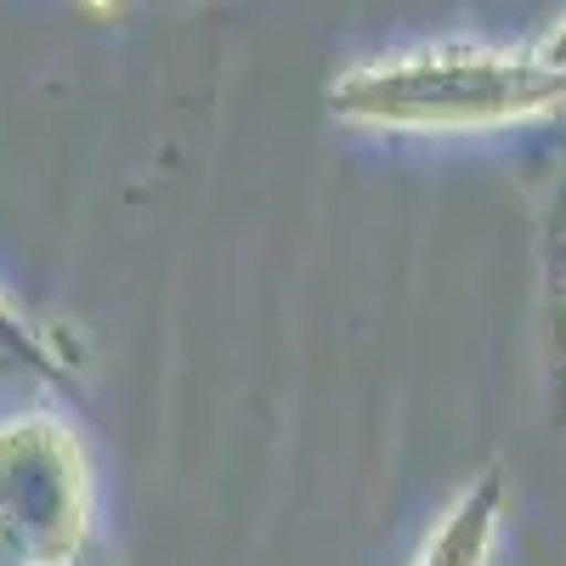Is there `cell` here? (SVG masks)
I'll use <instances>...</instances> for the list:
<instances>
[{
  "label": "cell",
  "instance_id": "cell-1",
  "mask_svg": "<svg viewBox=\"0 0 566 566\" xmlns=\"http://www.w3.org/2000/svg\"><path fill=\"white\" fill-rule=\"evenodd\" d=\"M328 108L368 130H499L566 114V74L544 52L431 40L357 63L328 85Z\"/></svg>",
  "mask_w": 566,
  "mask_h": 566
},
{
  "label": "cell",
  "instance_id": "cell-2",
  "mask_svg": "<svg viewBox=\"0 0 566 566\" xmlns=\"http://www.w3.org/2000/svg\"><path fill=\"white\" fill-rule=\"evenodd\" d=\"M499 515H504V476L488 470L482 482H470L448 504L437 533L419 544L413 566H488L493 544H499Z\"/></svg>",
  "mask_w": 566,
  "mask_h": 566
},
{
  "label": "cell",
  "instance_id": "cell-3",
  "mask_svg": "<svg viewBox=\"0 0 566 566\" xmlns=\"http://www.w3.org/2000/svg\"><path fill=\"white\" fill-rule=\"evenodd\" d=\"M560 266H566V255H560Z\"/></svg>",
  "mask_w": 566,
  "mask_h": 566
}]
</instances>
